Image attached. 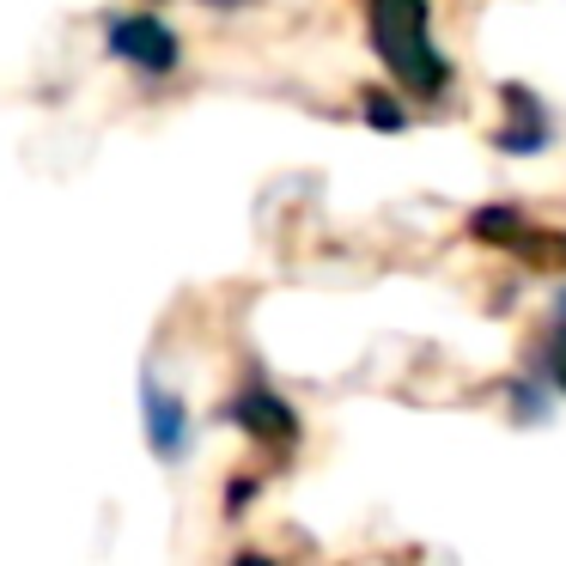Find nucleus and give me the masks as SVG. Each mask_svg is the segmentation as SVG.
<instances>
[{"instance_id": "obj_1", "label": "nucleus", "mask_w": 566, "mask_h": 566, "mask_svg": "<svg viewBox=\"0 0 566 566\" xmlns=\"http://www.w3.org/2000/svg\"><path fill=\"white\" fill-rule=\"evenodd\" d=\"M366 25L378 62L402 86H415L420 98H439L451 86V62L432 50V31H427V0H366Z\"/></svg>"}, {"instance_id": "obj_7", "label": "nucleus", "mask_w": 566, "mask_h": 566, "mask_svg": "<svg viewBox=\"0 0 566 566\" xmlns=\"http://www.w3.org/2000/svg\"><path fill=\"white\" fill-rule=\"evenodd\" d=\"M366 111H371V123H378V128H402V111H396L390 98H366Z\"/></svg>"}, {"instance_id": "obj_2", "label": "nucleus", "mask_w": 566, "mask_h": 566, "mask_svg": "<svg viewBox=\"0 0 566 566\" xmlns=\"http://www.w3.org/2000/svg\"><path fill=\"white\" fill-rule=\"evenodd\" d=\"M104 43H111L116 62L140 67V74H171L177 67V38L159 25V19H111Z\"/></svg>"}, {"instance_id": "obj_6", "label": "nucleus", "mask_w": 566, "mask_h": 566, "mask_svg": "<svg viewBox=\"0 0 566 566\" xmlns=\"http://www.w3.org/2000/svg\"><path fill=\"white\" fill-rule=\"evenodd\" d=\"M548 378L566 390V293H560V311H554V335H548Z\"/></svg>"}, {"instance_id": "obj_3", "label": "nucleus", "mask_w": 566, "mask_h": 566, "mask_svg": "<svg viewBox=\"0 0 566 566\" xmlns=\"http://www.w3.org/2000/svg\"><path fill=\"white\" fill-rule=\"evenodd\" d=\"M147 432L159 457H184L189 427H184V402L177 396H159V384H147Z\"/></svg>"}, {"instance_id": "obj_5", "label": "nucleus", "mask_w": 566, "mask_h": 566, "mask_svg": "<svg viewBox=\"0 0 566 566\" xmlns=\"http://www.w3.org/2000/svg\"><path fill=\"white\" fill-rule=\"evenodd\" d=\"M238 420H244L250 432H256V439H293V415H286L281 402H274V396H262V390H250L244 402L232 408Z\"/></svg>"}, {"instance_id": "obj_4", "label": "nucleus", "mask_w": 566, "mask_h": 566, "mask_svg": "<svg viewBox=\"0 0 566 566\" xmlns=\"http://www.w3.org/2000/svg\"><path fill=\"white\" fill-rule=\"evenodd\" d=\"M505 104L517 111V123L500 135L505 147H512V153H536V147H548V116H542V104L530 98L524 86H512V92H505Z\"/></svg>"}]
</instances>
